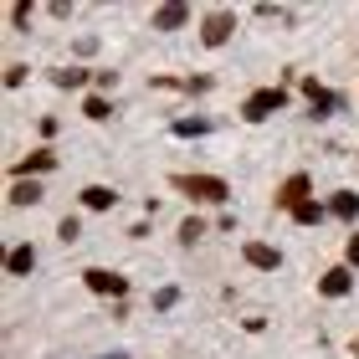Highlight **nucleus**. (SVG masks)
<instances>
[{
  "label": "nucleus",
  "mask_w": 359,
  "mask_h": 359,
  "mask_svg": "<svg viewBox=\"0 0 359 359\" xmlns=\"http://www.w3.org/2000/svg\"><path fill=\"white\" fill-rule=\"evenodd\" d=\"M36 201H41L36 180H15V185H11V205H36Z\"/></svg>",
  "instance_id": "obj_13"
},
{
  "label": "nucleus",
  "mask_w": 359,
  "mask_h": 359,
  "mask_svg": "<svg viewBox=\"0 0 359 359\" xmlns=\"http://www.w3.org/2000/svg\"><path fill=\"white\" fill-rule=\"evenodd\" d=\"M241 257H247L257 272H272L277 262H283V257H277V247H267V241H247V247H241Z\"/></svg>",
  "instance_id": "obj_8"
},
{
  "label": "nucleus",
  "mask_w": 359,
  "mask_h": 359,
  "mask_svg": "<svg viewBox=\"0 0 359 359\" xmlns=\"http://www.w3.org/2000/svg\"><path fill=\"white\" fill-rule=\"evenodd\" d=\"M344 262H349V267H359V231L349 236V247H344Z\"/></svg>",
  "instance_id": "obj_23"
},
{
  "label": "nucleus",
  "mask_w": 359,
  "mask_h": 359,
  "mask_svg": "<svg viewBox=\"0 0 359 359\" xmlns=\"http://www.w3.org/2000/svg\"><path fill=\"white\" fill-rule=\"evenodd\" d=\"M349 283H354V277H349V267H329V272L318 277V292H323V298H344V292H349Z\"/></svg>",
  "instance_id": "obj_9"
},
{
  "label": "nucleus",
  "mask_w": 359,
  "mask_h": 359,
  "mask_svg": "<svg viewBox=\"0 0 359 359\" xmlns=\"http://www.w3.org/2000/svg\"><path fill=\"white\" fill-rule=\"evenodd\" d=\"M83 113H88V118H97V123H103L108 113H113V103H108L103 93H88V97H83Z\"/></svg>",
  "instance_id": "obj_16"
},
{
  "label": "nucleus",
  "mask_w": 359,
  "mask_h": 359,
  "mask_svg": "<svg viewBox=\"0 0 359 359\" xmlns=\"http://www.w3.org/2000/svg\"><path fill=\"white\" fill-rule=\"evenodd\" d=\"M329 210H334V216H344V221H354L359 216V195L354 190H339L334 201H329Z\"/></svg>",
  "instance_id": "obj_15"
},
{
  "label": "nucleus",
  "mask_w": 359,
  "mask_h": 359,
  "mask_svg": "<svg viewBox=\"0 0 359 359\" xmlns=\"http://www.w3.org/2000/svg\"><path fill=\"white\" fill-rule=\"evenodd\" d=\"M175 303H180L175 287H159V292H154V308H175Z\"/></svg>",
  "instance_id": "obj_22"
},
{
  "label": "nucleus",
  "mask_w": 359,
  "mask_h": 359,
  "mask_svg": "<svg viewBox=\"0 0 359 359\" xmlns=\"http://www.w3.org/2000/svg\"><path fill=\"white\" fill-rule=\"evenodd\" d=\"M83 283L97 292V298H123V292H128V277L108 272V267H88V272H83Z\"/></svg>",
  "instance_id": "obj_4"
},
{
  "label": "nucleus",
  "mask_w": 359,
  "mask_h": 359,
  "mask_svg": "<svg viewBox=\"0 0 359 359\" xmlns=\"http://www.w3.org/2000/svg\"><path fill=\"white\" fill-rule=\"evenodd\" d=\"M175 134H180V139H190V134H210V118H180V123H175Z\"/></svg>",
  "instance_id": "obj_19"
},
{
  "label": "nucleus",
  "mask_w": 359,
  "mask_h": 359,
  "mask_svg": "<svg viewBox=\"0 0 359 359\" xmlns=\"http://www.w3.org/2000/svg\"><path fill=\"white\" fill-rule=\"evenodd\" d=\"M292 221H298V226H318V221H323V205H318V201H308V205L292 210Z\"/></svg>",
  "instance_id": "obj_18"
},
{
  "label": "nucleus",
  "mask_w": 359,
  "mask_h": 359,
  "mask_svg": "<svg viewBox=\"0 0 359 359\" xmlns=\"http://www.w3.org/2000/svg\"><path fill=\"white\" fill-rule=\"evenodd\" d=\"M52 83H57L62 93H72V88H83V83H93V72H83V67H62V72H52Z\"/></svg>",
  "instance_id": "obj_14"
},
{
  "label": "nucleus",
  "mask_w": 359,
  "mask_h": 359,
  "mask_svg": "<svg viewBox=\"0 0 359 359\" xmlns=\"http://www.w3.org/2000/svg\"><path fill=\"white\" fill-rule=\"evenodd\" d=\"M201 236H205V221H195V216H185V221H180V241H185V247H195Z\"/></svg>",
  "instance_id": "obj_17"
},
{
  "label": "nucleus",
  "mask_w": 359,
  "mask_h": 359,
  "mask_svg": "<svg viewBox=\"0 0 359 359\" xmlns=\"http://www.w3.org/2000/svg\"><path fill=\"white\" fill-rule=\"evenodd\" d=\"M31 21V0H15L11 6V26H26Z\"/></svg>",
  "instance_id": "obj_20"
},
{
  "label": "nucleus",
  "mask_w": 359,
  "mask_h": 359,
  "mask_svg": "<svg viewBox=\"0 0 359 359\" xmlns=\"http://www.w3.org/2000/svg\"><path fill=\"white\" fill-rule=\"evenodd\" d=\"M46 170H57V154L52 149H31L26 159H15L11 175H46Z\"/></svg>",
  "instance_id": "obj_6"
},
{
  "label": "nucleus",
  "mask_w": 359,
  "mask_h": 359,
  "mask_svg": "<svg viewBox=\"0 0 359 359\" xmlns=\"http://www.w3.org/2000/svg\"><path fill=\"white\" fill-rule=\"evenodd\" d=\"M57 231H62V241H77V236H83V226H77V216H67V221L57 226Z\"/></svg>",
  "instance_id": "obj_21"
},
{
  "label": "nucleus",
  "mask_w": 359,
  "mask_h": 359,
  "mask_svg": "<svg viewBox=\"0 0 359 359\" xmlns=\"http://www.w3.org/2000/svg\"><path fill=\"white\" fill-rule=\"evenodd\" d=\"M77 201H83L88 210H113V205H118V195H113L108 185H88L83 195H77Z\"/></svg>",
  "instance_id": "obj_10"
},
{
  "label": "nucleus",
  "mask_w": 359,
  "mask_h": 359,
  "mask_svg": "<svg viewBox=\"0 0 359 359\" xmlns=\"http://www.w3.org/2000/svg\"><path fill=\"white\" fill-rule=\"evenodd\" d=\"M185 21H190V6H185V0H170V6L154 11V26H159V31H180Z\"/></svg>",
  "instance_id": "obj_7"
},
{
  "label": "nucleus",
  "mask_w": 359,
  "mask_h": 359,
  "mask_svg": "<svg viewBox=\"0 0 359 359\" xmlns=\"http://www.w3.org/2000/svg\"><path fill=\"white\" fill-rule=\"evenodd\" d=\"M31 267H36V252H31V247H15V252L6 257V272H11V277H26Z\"/></svg>",
  "instance_id": "obj_12"
},
{
  "label": "nucleus",
  "mask_w": 359,
  "mask_h": 359,
  "mask_svg": "<svg viewBox=\"0 0 359 359\" xmlns=\"http://www.w3.org/2000/svg\"><path fill=\"white\" fill-rule=\"evenodd\" d=\"M175 190L190 201H231V185L216 175H175Z\"/></svg>",
  "instance_id": "obj_1"
},
{
  "label": "nucleus",
  "mask_w": 359,
  "mask_h": 359,
  "mask_svg": "<svg viewBox=\"0 0 359 359\" xmlns=\"http://www.w3.org/2000/svg\"><path fill=\"white\" fill-rule=\"evenodd\" d=\"M303 93L313 97V118H323V113H334V93L318 88V77H303Z\"/></svg>",
  "instance_id": "obj_11"
},
{
  "label": "nucleus",
  "mask_w": 359,
  "mask_h": 359,
  "mask_svg": "<svg viewBox=\"0 0 359 359\" xmlns=\"http://www.w3.org/2000/svg\"><path fill=\"white\" fill-rule=\"evenodd\" d=\"M277 205H283V210L308 205V175H287L283 185H277Z\"/></svg>",
  "instance_id": "obj_5"
},
{
  "label": "nucleus",
  "mask_w": 359,
  "mask_h": 359,
  "mask_svg": "<svg viewBox=\"0 0 359 359\" xmlns=\"http://www.w3.org/2000/svg\"><path fill=\"white\" fill-rule=\"evenodd\" d=\"M231 31H236V11H210L205 15V21H201V41L205 46H226V36H231Z\"/></svg>",
  "instance_id": "obj_3"
},
{
  "label": "nucleus",
  "mask_w": 359,
  "mask_h": 359,
  "mask_svg": "<svg viewBox=\"0 0 359 359\" xmlns=\"http://www.w3.org/2000/svg\"><path fill=\"white\" fill-rule=\"evenodd\" d=\"M283 103H287V88H257L247 103H241V118L262 123V118H272V113H283Z\"/></svg>",
  "instance_id": "obj_2"
},
{
  "label": "nucleus",
  "mask_w": 359,
  "mask_h": 359,
  "mask_svg": "<svg viewBox=\"0 0 359 359\" xmlns=\"http://www.w3.org/2000/svg\"><path fill=\"white\" fill-rule=\"evenodd\" d=\"M354 354H359V344H354Z\"/></svg>",
  "instance_id": "obj_24"
}]
</instances>
